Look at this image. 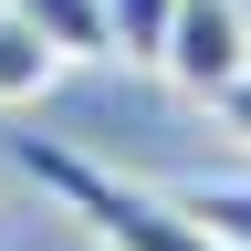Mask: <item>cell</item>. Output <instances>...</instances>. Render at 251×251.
Returning a JSON list of instances; mask_svg holds the SVG:
<instances>
[{"label": "cell", "instance_id": "1", "mask_svg": "<svg viewBox=\"0 0 251 251\" xmlns=\"http://www.w3.org/2000/svg\"><path fill=\"white\" fill-rule=\"evenodd\" d=\"M21 178L42 188V199L74 220V230L94 251H220L199 220H188L178 188H147V178H115V168H94L84 147H52V136H21Z\"/></svg>", "mask_w": 251, "mask_h": 251}, {"label": "cell", "instance_id": "2", "mask_svg": "<svg viewBox=\"0 0 251 251\" xmlns=\"http://www.w3.org/2000/svg\"><path fill=\"white\" fill-rule=\"evenodd\" d=\"M241 63H251V11L241 0H178L168 42H157V74L188 84V94H220Z\"/></svg>", "mask_w": 251, "mask_h": 251}, {"label": "cell", "instance_id": "3", "mask_svg": "<svg viewBox=\"0 0 251 251\" xmlns=\"http://www.w3.org/2000/svg\"><path fill=\"white\" fill-rule=\"evenodd\" d=\"M11 11L42 31L63 63H115V31H105V0H11Z\"/></svg>", "mask_w": 251, "mask_h": 251}, {"label": "cell", "instance_id": "4", "mask_svg": "<svg viewBox=\"0 0 251 251\" xmlns=\"http://www.w3.org/2000/svg\"><path fill=\"white\" fill-rule=\"evenodd\" d=\"M52 84H63V52L0 0V105H31V94H52Z\"/></svg>", "mask_w": 251, "mask_h": 251}, {"label": "cell", "instance_id": "5", "mask_svg": "<svg viewBox=\"0 0 251 251\" xmlns=\"http://www.w3.org/2000/svg\"><path fill=\"white\" fill-rule=\"evenodd\" d=\"M188 220L220 241V251H251V178H199V188H178Z\"/></svg>", "mask_w": 251, "mask_h": 251}, {"label": "cell", "instance_id": "6", "mask_svg": "<svg viewBox=\"0 0 251 251\" xmlns=\"http://www.w3.org/2000/svg\"><path fill=\"white\" fill-rule=\"evenodd\" d=\"M168 21H178V0H105V31H115V52H126V63H157Z\"/></svg>", "mask_w": 251, "mask_h": 251}, {"label": "cell", "instance_id": "7", "mask_svg": "<svg viewBox=\"0 0 251 251\" xmlns=\"http://www.w3.org/2000/svg\"><path fill=\"white\" fill-rule=\"evenodd\" d=\"M199 105H209V115H220V126H230V136L251 147V63H241V74L220 84V94H199Z\"/></svg>", "mask_w": 251, "mask_h": 251}, {"label": "cell", "instance_id": "8", "mask_svg": "<svg viewBox=\"0 0 251 251\" xmlns=\"http://www.w3.org/2000/svg\"><path fill=\"white\" fill-rule=\"evenodd\" d=\"M0 241H11V220H0Z\"/></svg>", "mask_w": 251, "mask_h": 251}]
</instances>
